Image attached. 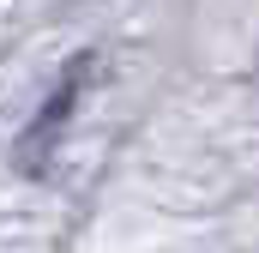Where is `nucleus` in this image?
Here are the masks:
<instances>
[{
  "mask_svg": "<svg viewBox=\"0 0 259 253\" xmlns=\"http://www.w3.org/2000/svg\"><path fill=\"white\" fill-rule=\"evenodd\" d=\"M84 78H91V55H78V61L66 66V78L55 85V97H49V103H42V115L30 121L24 145H18V163H24V169H42L49 145H55V139H61V126L72 121V103L84 97Z\"/></svg>",
  "mask_w": 259,
  "mask_h": 253,
  "instance_id": "nucleus-1",
  "label": "nucleus"
}]
</instances>
